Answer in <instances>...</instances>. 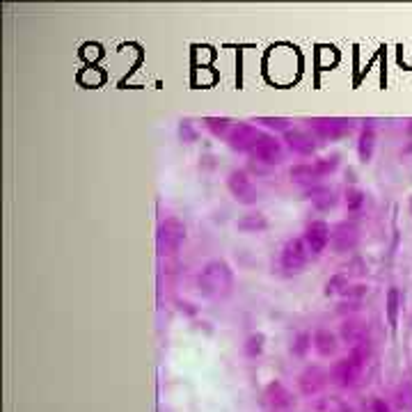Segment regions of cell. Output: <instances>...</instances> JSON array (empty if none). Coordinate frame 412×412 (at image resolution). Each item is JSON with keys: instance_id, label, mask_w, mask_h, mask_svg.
Instances as JSON below:
<instances>
[{"instance_id": "27", "label": "cell", "mask_w": 412, "mask_h": 412, "mask_svg": "<svg viewBox=\"0 0 412 412\" xmlns=\"http://www.w3.org/2000/svg\"><path fill=\"white\" fill-rule=\"evenodd\" d=\"M179 135H181V140H184V142H195V140H197V131L193 129V124H190V122H181Z\"/></svg>"}, {"instance_id": "7", "label": "cell", "mask_w": 412, "mask_h": 412, "mask_svg": "<svg viewBox=\"0 0 412 412\" xmlns=\"http://www.w3.org/2000/svg\"><path fill=\"white\" fill-rule=\"evenodd\" d=\"M360 243V229L355 222H337L330 227V248L332 252H350Z\"/></svg>"}, {"instance_id": "18", "label": "cell", "mask_w": 412, "mask_h": 412, "mask_svg": "<svg viewBox=\"0 0 412 412\" xmlns=\"http://www.w3.org/2000/svg\"><path fill=\"white\" fill-rule=\"evenodd\" d=\"M236 229L243 233H261L268 229V218L263 213H259V211L257 213L252 211V213H245L236 220Z\"/></svg>"}, {"instance_id": "3", "label": "cell", "mask_w": 412, "mask_h": 412, "mask_svg": "<svg viewBox=\"0 0 412 412\" xmlns=\"http://www.w3.org/2000/svg\"><path fill=\"white\" fill-rule=\"evenodd\" d=\"M186 224L179 218H165L158 224V233H156V248H158L160 257H172L176 254L186 243Z\"/></svg>"}, {"instance_id": "15", "label": "cell", "mask_w": 412, "mask_h": 412, "mask_svg": "<svg viewBox=\"0 0 412 412\" xmlns=\"http://www.w3.org/2000/svg\"><path fill=\"white\" fill-rule=\"evenodd\" d=\"M312 348L316 350V355H321V358H332L339 348V337L325 328H318L316 332L312 334Z\"/></svg>"}, {"instance_id": "29", "label": "cell", "mask_w": 412, "mask_h": 412, "mask_svg": "<svg viewBox=\"0 0 412 412\" xmlns=\"http://www.w3.org/2000/svg\"><path fill=\"white\" fill-rule=\"evenodd\" d=\"M259 122H261V124H266V126H268V129H277V131H284V133H286V131H288V124H291V122H288V120H279V117H277V120H270V117H263V120H259Z\"/></svg>"}, {"instance_id": "6", "label": "cell", "mask_w": 412, "mask_h": 412, "mask_svg": "<svg viewBox=\"0 0 412 412\" xmlns=\"http://www.w3.org/2000/svg\"><path fill=\"white\" fill-rule=\"evenodd\" d=\"M263 131H259L252 124H233L231 131L227 133V144L233 151H243V154H252L254 147L259 144V140L263 138Z\"/></svg>"}, {"instance_id": "25", "label": "cell", "mask_w": 412, "mask_h": 412, "mask_svg": "<svg viewBox=\"0 0 412 412\" xmlns=\"http://www.w3.org/2000/svg\"><path fill=\"white\" fill-rule=\"evenodd\" d=\"M346 286H348V273H337V275H332V277L325 282V291H323V293H325L328 298H330V296H337V293L341 296V293L346 291Z\"/></svg>"}, {"instance_id": "16", "label": "cell", "mask_w": 412, "mask_h": 412, "mask_svg": "<svg viewBox=\"0 0 412 412\" xmlns=\"http://www.w3.org/2000/svg\"><path fill=\"white\" fill-rule=\"evenodd\" d=\"M307 199L316 211H330L337 206V193L328 186H314L307 190Z\"/></svg>"}, {"instance_id": "24", "label": "cell", "mask_w": 412, "mask_h": 412, "mask_svg": "<svg viewBox=\"0 0 412 412\" xmlns=\"http://www.w3.org/2000/svg\"><path fill=\"white\" fill-rule=\"evenodd\" d=\"M346 209L350 211V213H358L360 209L364 206V202H367V195H364V190L355 188V186H350V188L346 190Z\"/></svg>"}, {"instance_id": "13", "label": "cell", "mask_w": 412, "mask_h": 412, "mask_svg": "<svg viewBox=\"0 0 412 412\" xmlns=\"http://www.w3.org/2000/svg\"><path fill=\"white\" fill-rule=\"evenodd\" d=\"M325 382H328V373L323 371L321 367H307L298 378V385H300L305 396L318 394L323 387H325Z\"/></svg>"}, {"instance_id": "4", "label": "cell", "mask_w": 412, "mask_h": 412, "mask_svg": "<svg viewBox=\"0 0 412 412\" xmlns=\"http://www.w3.org/2000/svg\"><path fill=\"white\" fill-rule=\"evenodd\" d=\"M309 261V250L305 245L303 239H288L282 248V254H279V263L282 268L291 275H298L305 270Z\"/></svg>"}, {"instance_id": "26", "label": "cell", "mask_w": 412, "mask_h": 412, "mask_svg": "<svg viewBox=\"0 0 412 412\" xmlns=\"http://www.w3.org/2000/svg\"><path fill=\"white\" fill-rule=\"evenodd\" d=\"M396 403H398V407H403V410H412V385L410 382H405V385L396 392Z\"/></svg>"}, {"instance_id": "14", "label": "cell", "mask_w": 412, "mask_h": 412, "mask_svg": "<svg viewBox=\"0 0 412 412\" xmlns=\"http://www.w3.org/2000/svg\"><path fill=\"white\" fill-rule=\"evenodd\" d=\"M339 334H341L343 343H348L350 348L360 346V343H367V334H369L367 321H362V318H346V321L341 323Z\"/></svg>"}, {"instance_id": "23", "label": "cell", "mask_w": 412, "mask_h": 412, "mask_svg": "<svg viewBox=\"0 0 412 412\" xmlns=\"http://www.w3.org/2000/svg\"><path fill=\"white\" fill-rule=\"evenodd\" d=\"M309 350H312V334L309 332H298L291 341V355H296V358H305Z\"/></svg>"}, {"instance_id": "1", "label": "cell", "mask_w": 412, "mask_h": 412, "mask_svg": "<svg viewBox=\"0 0 412 412\" xmlns=\"http://www.w3.org/2000/svg\"><path fill=\"white\" fill-rule=\"evenodd\" d=\"M197 286L204 298H227L233 286V270L224 259H211L197 275Z\"/></svg>"}, {"instance_id": "20", "label": "cell", "mask_w": 412, "mask_h": 412, "mask_svg": "<svg viewBox=\"0 0 412 412\" xmlns=\"http://www.w3.org/2000/svg\"><path fill=\"white\" fill-rule=\"evenodd\" d=\"M312 165H314V169H316L318 176H321V179H325V176H330V174L337 172L339 154H330V156H323V158H316Z\"/></svg>"}, {"instance_id": "9", "label": "cell", "mask_w": 412, "mask_h": 412, "mask_svg": "<svg viewBox=\"0 0 412 412\" xmlns=\"http://www.w3.org/2000/svg\"><path fill=\"white\" fill-rule=\"evenodd\" d=\"M252 158H257L259 163H266V165H279L284 160V149H282V142H277V140L273 138V135H263L261 140H259V144L254 147Z\"/></svg>"}, {"instance_id": "10", "label": "cell", "mask_w": 412, "mask_h": 412, "mask_svg": "<svg viewBox=\"0 0 412 412\" xmlns=\"http://www.w3.org/2000/svg\"><path fill=\"white\" fill-rule=\"evenodd\" d=\"M309 129L321 140H339L350 133V122L346 120H312Z\"/></svg>"}, {"instance_id": "5", "label": "cell", "mask_w": 412, "mask_h": 412, "mask_svg": "<svg viewBox=\"0 0 412 412\" xmlns=\"http://www.w3.org/2000/svg\"><path fill=\"white\" fill-rule=\"evenodd\" d=\"M227 188H229V193L233 195V199L239 204H245V206L257 204V199H259L257 186L252 184V179H250V174L245 172V169H231V172H229Z\"/></svg>"}, {"instance_id": "12", "label": "cell", "mask_w": 412, "mask_h": 412, "mask_svg": "<svg viewBox=\"0 0 412 412\" xmlns=\"http://www.w3.org/2000/svg\"><path fill=\"white\" fill-rule=\"evenodd\" d=\"M266 401H268V405L273 407L275 412H282V410H288V407L296 403V398H293V394L288 392V387L284 382L270 380L268 387H266Z\"/></svg>"}, {"instance_id": "21", "label": "cell", "mask_w": 412, "mask_h": 412, "mask_svg": "<svg viewBox=\"0 0 412 412\" xmlns=\"http://www.w3.org/2000/svg\"><path fill=\"white\" fill-rule=\"evenodd\" d=\"M266 348V334L263 332H252L243 343V352L248 358H259Z\"/></svg>"}, {"instance_id": "2", "label": "cell", "mask_w": 412, "mask_h": 412, "mask_svg": "<svg viewBox=\"0 0 412 412\" xmlns=\"http://www.w3.org/2000/svg\"><path fill=\"white\" fill-rule=\"evenodd\" d=\"M367 358H369V341L360 343V346H352L350 352H348V358H341L332 364L330 378L337 382L339 387H352L360 380V376H362Z\"/></svg>"}, {"instance_id": "31", "label": "cell", "mask_w": 412, "mask_h": 412, "mask_svg": "<svg viewBox=\"0 0 412 412\" xmlns=\"http://www.w3.org/2000/svg\"><path fill=\"white\" fill-rule=\"evenodd\" d=\"M410 325H412V316H410Z\"/></svg>"}, {"instance_id": "19", "label": "cell", "mask_w": 412, "mask_h": 412, "mask_svg": "<svg viewBox=\"0 0 412 412\" xmlns=\"http://www.w3.org/2000/svg\"><path fill=\"white\" fill-rule=\"evenodd\" d=\"M401 291H398L396 286H392L387 291V321L392 328H396V323H398V309H401Z\"/></svg>"}, {"instance_id": "8", "label": "cell", "mask_w": 412, "mask_h": 412, "mask_svg": "<svg viewBox=\"0 0 412 412\" xmlns=\"http://www.w3.org/2000/svg\"><path fill=\"white\" fill-rule=\"evenodd\" d=\"M303 241L307 245V250L312 254H323L325 250L330 248V227L328 222L323 220H312V222L305 227Z\"/></svg>"}, {"instance_id": "28", "label": "cell", "mask_w": 412, "mask_h": 412, "mask_svg": "<svg viewBox=\"0 0 412 412\" xmlns=\"http://www.w3.org/2000/svg\"><path fill=\"white\" fill-rule=\"evenodd\" d=\"M364 293H367V286H364V284H352V286L348 284L346 291H343L341 296H343V298H348V300H352V298L358 300V298H362Z\"/></svg>"}, {"instance_id": "30", "label": "cell", "mask_w": 412, "mask_h": 412, "mask_svg": "<svg viewBox=\"0 0 412 412\" xmlns=\"http://www.w3.org/2000/svg\"><path fill=\"white\" fill-rule=\"evenodd\" d=\"M371 410L373 412H389V405L382 401V398H376V401H373V405H371Z\"/></svg>"}, {"instance_id": "17", "label": "cell", "mask_w": 412, "mask_h": 412, "mask_svg": "<svg viewBox=\"0 0 412 412\" xmlns=\"http://www.w3.org/2000/svg\"><path fill=\"white\" fill-rule=\"evenodd\" d=\"M373 149H376V129L373 124H364L362 131H360V138H358V156L362 163H369L373 156Z\"/></svg>"}, {"instance_id": "22", "label": "cell", "mask_w": 412, "mask_h": 412, "mask_svg": "<svg viewBox=\"0 0 412 412\" xmlns=\"http://www.w3.org/2000/svg\"><path fill=\"white\" fill-rule=\"evenodd\" d=\"M204 126L211 131L213 135H222V138H227V133L231 131V120H227V117H206L204 120Z\"/></svg>"}, {"instance_id": "11", "label": "cell", "mask_w": 412, "mask_h": 412, "mask_svg": "<svg viewBox=\"0 0 412 412\" xmlns=\"http://www.w3.org/2000/svg\"><path fill=\"white\" fill-rule=\"evenodd\" d=\"M284 142L286 147L298 156H314L316 154V138L303 129H288L284 133Z\"/></svg>"}]
</instances>
